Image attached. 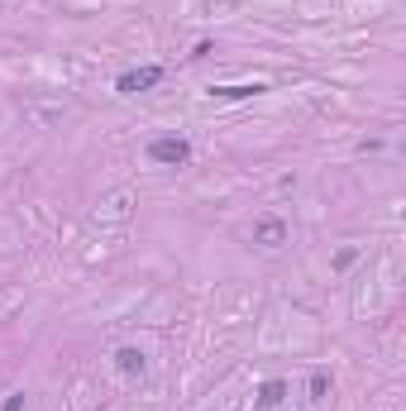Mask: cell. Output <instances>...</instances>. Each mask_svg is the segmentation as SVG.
<instances>
[{
    "label": "cell",
    "mask_w": 406,
    "mask_h": 411,
    "mask_svg": "<svg viewBox=\"0 0 406 411\" xmlns=\"http://www.w3.org/2000/svg\"><path fill=\"white\" fill-rule=\"evenodd\" d=\"M148 158H153V163H168V168H182V163L191 158V143L177 139V134H168V139H153V143H148Z\"/></svg>",
    "instance_id": "6da1fadb"
},
{
    "label": "cell",
    "mask_w": 406,
    "mask_h": 411,
    "mask_svg": "<svg viewBox=\"0 0 406 411\" xmlns=\"http://www.w3.org/2000/svg\"><path fill=\"white\" fill-rule=\"evenodd\" d=\"M158 81H163V67H134V72H120L115 91L139 96V91H148V86H158Z\"/></svg>",
    "instance_id": "7a4b0ae2"
},
{
    "label": "cell",
    "mask_w": 406,
    "mask_h": 411,
    "mask_svg": "<svg viewBox=\"0 0 406 411\" xmlns=\"http://www.w3.org/2000/svg\"><path fill=\"white\" fill-rule=\"evenodd\" d=\"M253 244H268V249H282L287 244V225L278 215H263V220L253 225Z\"/></svg>",
    "instance_id": "3957f363"
},
{
    "label": "cell",
    "mask_w": 406,
    "mask_h": 411,
    "mask_svg": "<svg viewBox=\"0 0 406 411\" xmlns=\"http://www.w3.org/2000/svg\"><path fill=\"white\" fill-rule=\"evenodd\" d=\"M258 91H268L263 81H239V86H210V96H215V101H249V96H258Z\"/></svg>",
    "instance_id": "277c9868"
},
{
    "label": "cell",
    "mask_w": 406,
    "mask_h": 411,
    "mask_svg": "<svg viewBox=\"0 0 406 411\" xmlns=\"http://www.w3.org/2000/svg\"><path fill=\"white\" fill-rule=\"evenodd\" d=\"M282 397H287V382H282V378H273V382H263V387H258L253 407H258V411H273V407H282Z\"/></svg>",
    "instance_id": "5b68a950"
},
{
    "label": "cell",
    "mask_w": 406,
    "mask_h": 411,
    "mask_svg": "<svg viewBox=\"0 0 406 411\" xmlns=\"http://www.w3.org/2000/svg\"><path fill=\"white\" fill-rule=\"evenodd\" d=\"M115 359H120V368H125V373H143V354H139V349H120Z\"/></svg>",
    "instance_id": "8992f818"
},
{
    "label": "cell",
    "mask_w": 406,
    "mask_h": 411,
    "mask_svg": "<svg viewBox=\"0 0 406 411\" xmlns=\"http://www.w3.org/2000/svg\"><path fill=\"white\" fill-rule=\"evenodd\" d=\"M354 258H359V249H340V253H335V268H349V263H354Z\"/></svg>",
    "instance_id": "52a82bcc"
},
{
    "label": "cell",
    "mask_w": 406,
    "mask_h": 411,
    "mask_svg": "<svg viewBox=\"0 0 406 411\" xmlns=\"http://www.w3.org/2000/svg\"><path fill=\"white\" fill-rule=\"evenodd\" d=\"M0 411H24V392H10V397H5V407H0Z\"/></svg>",
    "instance_id": "ba28073f"
},
{
    "label": "cell",
    "mask_w": 406,
    "mask_h": 411,
    "mask_svg": "<svg viewBox=\"0 0 406 411\" xmlns=\"http://www.w3.org/2000/svg\"><path fill=\"white\" fill-rule=\"evenodd\" d=\"M325 387H330V378H325V373H315V378H311V397H325Z\"/></svg>",
    "instance_id": "9c48e42d"
}]
</instances>
